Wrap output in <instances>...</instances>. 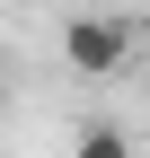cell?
Instances as JSON below:
<instances>
[{
  "instance_id": "obj_1",
  "label": "cell",
  "mask_w": 150,
  "mask_h": 158,
  "mask_svg": "<svg viewBox=\"0 0 150 158\" xmlns=\"http://www.w3.org/2000/svg\"><path fill=\"white\" fill-rule=\"evenodd\" d=\"M133 53H141V27H133V18H71V27H62V62L80 79H115Z\"/></svg>"
},
{
  "instance_id": "obj_2",
  "label": "cell",
  "mask_w": 150,
  "mask_h": 158,
  "mask_svg": "<svg viewBox=\"0 0 150 158\" xmlns=\"http://www.w3.org/2000/svg\"><path fill=\"white\" fill-rule=\"evenodd\" d=\"M71 158H133V132H124V123H88Z\"/></svg>"
}]
</instances>
